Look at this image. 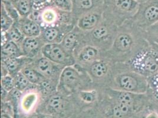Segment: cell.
<instances>
[{
    "mask_svg": "<svg viewBox=\"0 0 158 118\" xmlns=\"http://www.w3.org/2000/svg\"><path fill=\"white\" fill-rule=\"evenodd\" d=\"M59 30L56 27H47L43 33L42 40L47 44L55 43L54 42L59 38Z\"/></svg>",
    "mask_w": 158,
    "mask_h": 118,
    "instance_id": "obj_16",
    "label": "cell"
},
{
    "mask_svg": "<svg viewBox=\"0 0 158 118\" xmlns=\"http://www.w3.org/2000/svg\"><path fill=\"white\" fill-rule=\"evenodd\" d=\"M135 1L136 2H138L139 4H143L144 2H147V1H148L149 0H135Z\"/></svg>",
    "mask_w": 158,
    "mask_h": 118,
    "instance_id": "obj_39",
    "label": "cell"
},
{
    "mask_svg": "<svg viewBox=\"0 0 158 118\" xmlns=\"http://www.w3.org/2000/svg\"><path fill=\"white\" fill-rule=\"evenodd\" d=\"M148 43L144 30L129 20L118 27L112 44V57L117 63H127Z\"/></svg>",
    "mask_w": 158,
    "mask_h": 118,
    "instance_id": "obj_1",
    "label": "cell"
},
{
    "mask_svg": "<svg viewBox=\"0 0 158 118\" xmlns=\"http://www.w3.org/2000/svg\"><path fill=\"white\" fill-rule=\"evenodd\" d=\"M19 28L26 37H39L41 33V29L38 23L34 20L27 18L20 21Z\"/></svg>",
    "mask_w": 158,
    "mask_h": 118,
    "instance_id": "obj_9",
    "label": "cell"
},
{
    "mask_svg": "<svg viewBox=\"0 0 158 118\" xmlns=\"http://www.w3.org/2000/svg\"><path fill=\"white\" fill-rule=\"evenodd\" d=\"M100 15L96 11L85 14L81 16L78 22V26L84 30H89L96 28L100 20Z\"/></svg>",
    "mask_w": 158,
    "mask_h": 118,
    "instance_id": "obj_11",
    "label": "cell"
},
{
    "mask_svg": "<svg viewBox=\"0 0 158 118\" xmlns=\"http://www.w3.org/2000/svg\"><path fill=\"white\" fill-rule=\"evenodd\" d=\"M40 118H53L52 116L50 115H42L41 117H40Z\"/></svg>",
    "mask_w": 158,
    "mask_h": 118,
    "instance_id": "obj_40",
    "label": "cell"
},
{
    "mask_svg": "<svg viewBox=\"0 0 158 118\" xmlns=\"http://www.w3.org/2000/svg\"><path fill=\"white\" fill-rule=\"evenodd\" d=\"M37 99V96L34 93H28L23 99V106L25 109L30 108L33 104L35 102Z\"/></svg>",
    "mask_w": 158,
    "mask_h": 118,
    "instance_id": "obj_31",
    "label": "cell"
},
{
    "mask_svg": "<svg viewBox=\"0 0 158 118\" xmlns=\"http://www.w3.org/2000/svg\"><path fill=\"white\" fill-rule=\"evenodd\" d=\"M80 75L77 71L72 67H67L61 74L60 84L66 89H73L78 85Z\"/></svg>",
    "mask_w": 158,
    "mask_h": 118,
    "instance_id": "obj_8",
    "label": "cell"
},
{
    "mask_svg": "<svg viewBox=\"0 0 158 118\" xmlns=\"http://www.w3.org/2000/svg\"><path fill=\"white\" fill-rule=\"evenodd\" d=\"M14 4L18 13L23 17H26L30 13L33 8L31 0H17Z\"/></svg>",
    "mask_w": 158,
    "mask_h": 118,
    "instance_id": "obj_15",
    "label": "cell"
},
{
    "mask_svg": "<svg viewBox=\"0 0 158 118\" xmlns=\"http://www.w3.org/2000/svg\"><path fill=\"white\" fill-rule=\"evenodd\" d=\"M21 72L26 77L31 83H41L44 79V77L37 70L26 67L22 70Z\"/></svg>",
    "mask_w": 158,
    "mask_h": 118,
    "instance_id": "obj_14",
    "label": "cell"
},
{
    "mask_svg": "<svg viewBox=\"0 0 158 118\" xmlns=\"http://www.w3.org/2000/svg\"><path fill=\"white\" fill-rule=\"evenodd\" d=\"M93 95L92 93H84L82 95V98L83 99L87 102H91L92 101L93 99Z\"/></svg>",
    "mask_w": 158,
    "mask_h": 118,
    "instance_id": "obj_36",
    "label": "cell"
},
{
    "mask_svg": "<svg viewBox=\"0 0 158 118\" xmlns=\"http://www.w3.org/2000/svg\"><path fill=\"white\" fill-rule=\"evenodd\" d=\"M54 6L62 11L72 12V0H53Z\"/></svg>",
    "mask_w": 158,
    "mask_h": 118,
    "instance_id": "obj_24",
    "label": "cell"
},
{
    "mask_svg": "<svg viewBox=\"0 0 158 118\" xmlns=\"http://www.w3.org/2000/svg\"><path fill=\"white\" fill-rule=\"evenodd\" d=\"M48 1V0H31L33 7L35 9L39 8L44 6V4L47 3Z\"/></svg>",
    "mask_w": 158,
    "mask_h": 118,
    "instance_id": "obj_35",
    "label": "cell"
},
{
    "mask_svg": "<svg viewBox=\"0 0 158 118\" xmlns=\"http://www.w3.org/2000/svg\"><path fill=\"white\" fill-rule=\"evenodd\" d=\"M130 21L143 30L158 22V0H149L139 4L138 11Z\"/></svg>",
    "mask_w": 158,
    "mask_h": 118,
    "instance_id": "obj_5",
    "label": "cell"
},
{
    "mask_svg": "<svg viewBox=\"0 0 158 118\" xmlns=\"http://www.w3.org/2000/svg\"><path fill=\"white\" fill-rule=\"evenodd\" d=\"M132 118H158V113L152 107L150 104Z\"/></svg>",
    "mask_w": 158,
    "mask_h": 118,
    "instance_id": "obj_25",
    "label": "cell"
},
{
    "mask_svg": "<svg viewBox=\"0 0 158 118\" xmlns=\"http://www.w3.org/2000/svg\"><path fill=\"white\" fill-rule=\"evenodd\" d=\"M61 45L67 51H70L73 49L77 43L76 35L73 33L67 34L62 40Z\"/></svg>",
    "mask_w": 158,
    "mask_h": 118,
    "instance_id": "obj_23",
    "label": "cell"
},
{
    "mask_svg": "<svg viewBox=\"0 0 158 118\" xmlns=\"http://www.w3.org/2000/svg\"><path fill=\"white\" fill-rule=\"evenodd\" d=\"M17 0H2V3L7 2V3H14Z\"/></svg>",
    "mask_w": 158,
    "mask_h": 118,
    "instance_id": "obj_38",
    "label": "cell"
},
{
    "mask_svg": "<svg viewBox=\"0 0 158 118\" xmlns=\"http://www.w3.org/2000/svg\"><path fill=\"white\" fill-rule=\"evenodd\" d=\"M1 87L6 91H11L15 87V79L9 75L2 76L1 80Z\"/></svg>",
    "mask_w": 158,
    "mask_h": 118,
    "instance_id": "obj_29",
    "label": "cell"
},
{
    "mask_svg": "<svg viewBox=\"0 0 158 118\" xmlns=\"http://www.w3.org/2000/svg\"><path fill=\"white\" fill-rule=\"evenodd\" d=\"M151 100V102L158 104V89H148L146 93Z\"/></svg>",
    "mask_w": 158,
    "mask_h": 118,
    "instance_id": "obj_33",
    "label": "cell"
},
{
    "mask_svg": "<svg viewBox=\"0 0 158 118\" xmlns=\"http://www.w3.org/2000/svg\"><path fill=\"white\" fill-rule=\"evenodd\" d=\"M149 89H158V72L147 78Z\"/></svg>",
    "mask_w": 158,
    "mask_h": 118,
    "instance_id": "obj_32",
    "label": "cell"
},
{
    "mask_svg": "<svg viewBox=\"0 0 158 118\" xmlns=\"http://www.w3.org/2000/svg\"><path fill=\"white\" fill-rule=\"evenodd\" d=\"M41 52L45 57L55 64L67 65L73 63L67 51L61 44L57 43L47 44L42 47Z\"/></svg>",
    "mask_w": 158,
    "mask_h": 118,
    "instance_id": "obj_6",
    "label": "cell"
},
{
    "mask_svg": "<svg viewBox=\"0 0 158 118\" xmlns=\"http://www.w3.org/2000/svg\"><path fill=\"white\" fill-rule=\"evenodd\" d=\"M1 118H11L8 115H7L6 114H3L1 115Z\"/></svg>",
    "mask_w": 158,
    "mask_h": 118,
    "instance_id": "obj_41",
    "label": "cell"
},
{
    "mask_svg": "<svg viewBox=\"0 0 158 118\" xmlns=\"http://www.w3.org/2000/svg\"><path fill=\"white\" fill-rule=\"evenodd\" d=\"M40 118V117H39V116H33L32 118Z\"/></svg>",
    "mask_w": 158,
    "mask_h": 118,
    "instance_id": "obj_42",
    "label": "cell"
},
{
    "mask_svg": "<svg viewBox=\"0 0 158 118\" xmlns=\"http://www.w3.org/2000/svg\"><path fill=\"white\" fill-rule=\"evenodd\" d=\"M54 64V63L44 57L37 61L36 70L44 77L50 78L54 75L56 72V68Z\"/></svg>",
    "mask_w": 158,
    "mask_h": 118,
    "instance_id": "obj_12",
    "label": "cell"
},
{
    "mask_svg": "<svg viewBox=\"0 0 158 118\" xmlns=\"http://www.w3.org/2000/svg\"><path fill=\"white\" fill-rule=\"evenodd\" d=\"M118 71L114 76V90L134 93H146L149 86L147 78L134 72L125 63H118Z\"/></svg>",
    "mask_w": 158,
    "mask_h": 118,
    "instance_id": "obj_2",
    "label": "cell"
},
{
    "mask_svg": "<svg viewBox=\"0 0 158 118\" xmlns=\"http://www.w3.org/2000/svg\"><path fill=\"white\" fill-rule=\"evenodd\" d=\"M113 23L121 26L131 20L138 11L139 4L135 0H107Z\"/></svg>",
    "mask_w": 158,
    "mask_h": 118,
    "instance_id": "obj_4",
    "label": "cell"
},
{
    "mask_svg": "<svg viewBox=\"0 0 158 118\" xmlns=\"http://www.w3.org/2000/svg\"><path fill=\"white\" fill-rule=\"evenodd\" d=\"M3 60L4 66L10 72H14L20 66V61L16 57H5Z\"/></svg>",
    "mask_w": 158,
    "mask_h": 118,
    "instance_id": "obj_26",
    "label": "cell"
},
{
    "mask_svg": "<svg viewBox=\"0 0 158 118\" xmlns=\"http://www.w3.org/2000/svg\"><path fill=\"white\" fill-rule=\"evenodd\" d=\"M90 71L94 77L102 78L107 72L108 65L105 62L97 61L92 65Z\"/></svg>",
    "mask_w": 158,
    "mask_h": 118,
    "instance_id": "obj_19",
    "label": "cell"
},
{
    "mask_svg": "<svg viewBox=\"0 0 158 118\" xmlns=\"http://www.w3.org/2000/svg\"><path fill=\"white\" fill-rule=\"evenodd\" d=\"M8 36L10 39V41H12L15 43H22L23 37L24 36L20 29L17 27H11L9 30H8Z\"/></svg>",
    "mask_w": 158,
    "mask_h": 118,
    "instance_id": "obj_27",
    "label": "cell"
},
{
    "mask_svg": "<svg viewBox=\"0 0 158 118\" xmlns=\"http://www.w3.org/2000/svg\"><path fill=\"white\" fill-rule=\"evenodd\" d=\"M144 34L149 43L158 45V22L144 30Z\"/></svg>",
    "mask_w": 158,
    "mask_h": 118,
    "instance_id": "obj_18",
    "label": "cell"
},
{
    "mask_svg": "<svg viewBox=\"0 0 158 118\" xmlns=\"http://www.w3.org/2000/svg\"><path fill=\"white\" fill-rule=\"evenodd\" d=\"M40 84L43 91H44L46 92H50L53 89L51 83L48 80H44Z\"/></svg>",
    "mask_w": 158,
    "mask_h": 118,
    "instance_id": "obj_34",
    "label": "cell"
},
{
    "mask_svg": "<svg viewBox=\"0 0 158 118\" xmlns=\"http://www.w3.org/2000/svg\"><path fill=\"white\" fill-rule=\"evenodd\" d=\"M14 79L15 88L17 89L20 91L25 90L29 86L30 83H31L21 72L16 74Z\"/></svg>",
    "mask_w": 158,
    "mask_h": 118,
    "instance_id": "obj_22",
    "label": "cell"
},
{
    "mask_svg": "<svg viewBox=\"0 0 158 118\" xmlns=\"http://www.w3.org/2000/svg\"><path fill=\"white\" fill-rule=\"evenodd\" d=\"M44 43L42 39H39V37H26L23 42L22 50L24 54L30 56H34L38 52L39 49H41L44 45H43Z\"/></svg>",
    "mask_w": 158,
    "mask_h": 118,
    "instance_id": "obj_10",
    "label": "cell"
},
{
    "mask_svg": "<svg viewBox=\"0 0 158 118\" xmlns=\"http://www.w3.org/2000/svg\"><path fill=\"white\" fill-rule=\"evenodd\" d=\"M73 12L76 15H81L90 12L95 11L101 7L103 0H72Z\"/></svg>",
    "mask_w": 158,
    "mask_h": 118,
    "instance_id": "obj_7",
    "label": "cell"
},
{
    "mask_svg": "<svg viewBox=\"0 0 158 118\" xmlns=\"http://www.w3.org/2000/svg\"><path fill=\"white\" fill-rule=\"evenodd\" d=\"M1 53L5 57H17L21 55L19 47L12 41H8L2 46Z\"/></svg>",
    "mask_w": 158,
    "mask_h": 118,
    "instance_id": "obj_13",
    "label": "cell"
},
{
    "mask_svg": "<svg viewBox=\"0 0 158 118\" xmlns=\"http://www.w3.org/2000/svg\"><path fill=\"white\" fill-rule=\"evenodd\" d=\"M1 30L2 32H7L11 28L13 21L11 16L8 13L3 3H2L1 5Z\"/></svg>",
    "mask_w": 158,
    "mask_h": 118,
    "instance_id": "obj_17",
    "label": "cell"
},
{
    "mask_svg": "<svg viewBox=\"0 0 158 118\" xmlns=\"http://www.w3.org/2000/svg\"><path fill=\"white\" fill-rule=\"evenodd\" d=\"M49 106L55 111H60L64 107V102L61 96L54 95L51 97L48 101Z\"/></svg>",
    "mask_w": 158,
    "mask_h": 118,
    "instance_id": "obj_28",
    "label": "cell"
},
{
    "mask_svg": "<svg viewBox=\"0 0 158 118\" xmlns=\"http://www.w3.org/2000/svg\"><path fill=\"white\" fill-rule=\"evenodd\" d=\"M126 63L135 72L148 78L158 72V45L149 43Z\"/></svg>",
    "mask_w": 158,
    "mask_h": 118,
    "instance_id": "obj_3",
    "label": "cell"
},
{
    "mask_svg": "<svg viewBox=\"0 0 158 118\" xmlns=\"http://www.w3.org/2000/svg\"><path fill=\"white\" fill-rule=\"evenodd\" d=\"M109 34V30L107 27L105 26H99L94 28L93 35L96 39H101Z\"/></svg>",
    "mask_w": 158,
    "mask_h": 118,
    "instance_id": "obj_30",
    "label": "cell"
},
{
    "mask_svg": "<svg viewBox=\"0 0 158 118\" xmlns=\"http://www.w3.org/2000/svg\"><path fill=\"white\" fill-rule=\"evenodd\" d=\"M41 18L43 23L52 24L58 19V14L52 8L44 9L41 14Z\"/></svg>",
    "mask_w": 158,
    "mask_h": 118,
    "instance_id": "obj_21",
    "label": "cell"
},
{
    "mask_svg": "<svg viewBox=\"0 0 158 118\" xmlns=\"http://www.w3.org/2000/svg\"><path fill=\"white\" fill-rule=\"evenodd\" d=\"M98 50L93 47H87L80 54V59L82 61L90 62L96 59L98 56Z\"/></svg>",
    "mask_w": 158,
    "mask_h": 118,
    "instance_id": "obj_20",
    "label": "cell"
},
{
    "mask_svg": "<svg viewBox=\"0 0 158 118\" xmlns=\"http://www.w3.org/2000/svg\"><path fill=\"white\" fill-rule=\"evenodd\" d=\"M151 106L158 113V104L151 102Z\"/></svg>",
    "mask_w": 158,
    "mask_h": 118,
    "instance_id": "obj_37",
    "label": "cell"
}]
</instances>
